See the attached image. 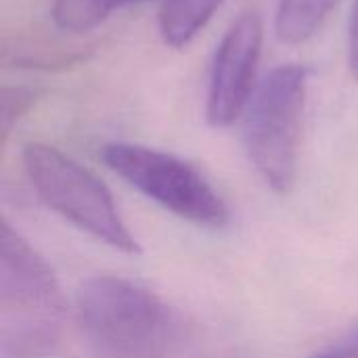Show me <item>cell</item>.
<instances>
[{"instance_id": "obj_1", "label": "cell", "mask_w": 358, "mask_h": 358, "mask_svg": "<svg viewBox=\"0 0 358 358\" xmlns=\"http://www.w3.org/2000/svg\"><path fill=\"white\" fill-rule=\"evenodd\" d=\"M76 317L103 358H176L193 338L191 323L176 306L115 275H96L80 285Z\"/></svg>"}, {"instance_id": "obj_2", "label": "cell", "mask_w": 358, "mask_h": 358, "mask_svg": "<svg viewBox=\"0 0 358 358\" xmlns=\"http://www.w3.org/2000/svg\"><path fill=\"white\" fill-rule=\"evenodd\" d=\"M67 302L50 264L2 218L0 329L6 358L48 352L61 334Z\"/></svg>"}, {"instance_id": "obj_3", "label": "cell", "mask_w": 358, "mask_h": 358, "mask_svg": "<svg viewBox=\"0 0 358 358\" xmlns=\"http://www.w3.org/2000/svg\"><path fill=\"white\" fill-rule=\"evenodd\" d=\"M306 92L308 69L294 63L279 65L245 109V153L277 195H287L296 187Z\"/></svg>"}, {"instance_id": "obj_4", "label": "cell", "mask_w": 358, "mask_h": 358, "mask_svg": "<svg viewBox=\"0 0 358 358\" xmlns=\"http://www.w3.org/2000/svg\"><path fill=\"white\" fill-rule=\"evenodd\" d=\"M21 157L25 174L44 206L117 252H141L111 191L96 174L44 143L25 145Z\"/></svg>"}, {"instance_id": "obj_5", "label": "cell", "mask_w": 358, "mask_h": 358, "mask_svg": "<svg viewBox=\"0 0 358 358\" xmlns=\"http://www.w3.org/2000/svg\"><path fill=\"white\" fill-rule=\"evenodd\" d=\"M105 166L138 193L203 229H222L231 212L212 182L189 162L143 145L111 143L103 147Z\"/></svg>"}, {"instance_id": "obj_6", "label": "cell", "mask_w": 358, "mask_h": 358, "mask_svg": "<svg viewBox=\"0 0 358 358\" xmlns=\"http://www.w3.org/2000/svg\"><path fill=\"white\" fill-rule=\"evenodd\" d=\"M264 27L256 10L241 13L224 31L212 63L206 117L214 128L239 120L254 99V82L262 55Z\"/></svg>"}, {"instance_id": "obj_7", "label": "cell", "mask_w": 358, "mask_h": 358, "mask_svg": "<svg viewBox=\"0 0 358 358\" xmlns=\"http://www.w3.org/2000/svg\"><path fill=\"white\" fill-rule=\"evenodd\" d=\"M222 0H162L159 31L166 44L182 48L208 25Z\"/></svg>"}, {"instance_id": "obj_8", "label": "cell", "mask_w": 358, "mask_h": 358, "mask_svg": "<svg viewBox=\"0 0 358 358\" xmlns=\"http://www.w3.org/2000/svg\"><path fill=\"white\" fill-rule=\"evenodd\" d=\"M340 0H279L275 31L285 44L310 40L327 21Z\"/></svg>"}, {"instance_id": "obj_9", "label": "cell", "mask_w": 358, "mask_h": 358, "mask_svg": "<svg viewBox=\"0 0 358 358\" xmlns=\"http://www.w3.org/2000/svg\"><path fill=\"white\" fill-rule=\"evenodd\" d=\"M147 0H55L50 17L61 31L84 34L101 25L113 10Z\"/></svg>"}, {"instance_id": "obj_10", "label": "cell", "mask_w": 358, "mask_h": 358, "mask_svg": "<svg viewBox=\"0 0 358 358\" xmlns=\"http://www.w3.org/2000/svg\"><path fill=\"white\" fill-rule=\"evenodd\" d=\"M36 99H38V90L29 86H2V103H0L2 145H6L10 130L21 117H25V113L34 107Z\"/></svg>"}, {"instance_id": "obj_11", "label": "cell", "mask_w": 358, "mask_h": 358, "mask_svg": "<svg viewBox=\"0 0 358 358\" xmlns=\"http://www.w3.org/2000/svg\"><path fill=\"white\" fill-rule=\"evenodd\" d=\"M306 358H358V323L350 325L346 331H342Z\"/></svg>"}, {"instance_id": "obj_12", "label": "cell", "mask_w": 358, "mask_h": 358, "mask_svg": "<svg viewBox=\"0 0 358 358\" xmlns=\"http://www.w3.org/2000/svg\"><path fill=\"white\" fill-rule=\"evenodd\" d=\"M348 63L352 76L358 80V0L355 2L350 27H348Z\"/></svg>"}]
</instances>
